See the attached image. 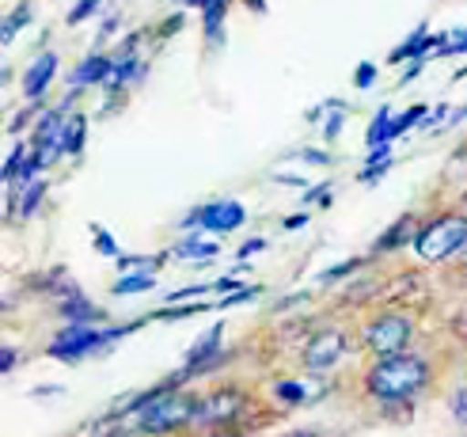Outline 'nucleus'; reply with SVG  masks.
Wrapping results in <instances>:
<instances>
[{
  "instance_id": "dca6fc26",
  "label": "nucleus",
  "mask_w": 467,
  "mask_h": 437,
  "mask_svg": "<svg viewBox=\"0 0 467 437\" xmlns=\"http://www.w3.org/2000/svg\"><path fill=\"white\" fill-rule=\"evenodd\" d=\"M365 141H368V149L372 145H391V107H380L377 110V119H372Z\"/></svg>"
},
{
  "instance_id": "a19ab883",
  "label": "nucleus",
  "mask_w": 467,
  "mask_h": 437,
  "mask_svg": "<svg viewBox=\"0 0 467 437\" xmlns=\"http://www.w3.org/2000/svg\"><path fill=\"white\" fill-rule=\"evenodd\" d=\"M0 312H5V305H0Z\"/></svg>"
},
{
  "instance_id": "7ed1b4c3",
  "label": "nucleus",
  "mask_w": 467,
  "mask_h": 437,
  "mask_svg": "<svg viewBox=\"0 0 467 437\" xmlns=\"http://www.w3.org/2000/svg\"><path fill=\"white\" fill-rule=\"evenodd\" d=\"M460 247H467V221L463 217H437V221H430L426 228L414 233V251L426 263L449 259Z\"/></svg>"
},
{
  "instance_id": "f257e3e1",
  "label": "nucleus",
  "mask_w": 467,
  "mask_h": 437,
  "mask_svg": "<svg viewBox=\"0 0 467 437\" xmlns=\"http://www.w3.org/2000/svg\"><path fill=\"white\" fill-rule=\"evenodd\" d=\"M426 380H430V369L422 358L391 354V358H380L377 369L368 373V392L384 403H403L414 392H422Z\"/></svg>"
},
{
  "instance_id": "bb28decb",
  "label": "nucleus",
  "mask_w": 467,
  "mask_h": 437,
  "mask_svg": "<svg viewBox=\"0 0 467 437\" xmlns=\"http://www.w3.org/2000/svg\"><path fill=\"white\" fill-rule=\"evenodd\" d=\"M99 5H103V0H77V8L68 12V23L77 27V23H84L88 16H96V8H99Z\"/></svg>"
},
{
  "instance_id": "9b49d317",
  "label": "nucleus",
  "mask_w": 467,
  "mask_h": 437,
  "mask_svg": "<svg viewBox=\"0 0 467 437\" xmlns=\"http://www.w3.org/2000/svg\"><path fill=\"white\" fill-rule=\"evenodd\" d=\"M61 316H65V319H73V324H96V319H103V308H99V305H91L80 289H73V293H65Z\"/></svg>"
},
{
  "instance_id": "7c9ffc66",
  "label": "nucleus",
  "mask_w": 467,
  "mask_h": 437,
  "mask_svg": "<svg viewBox=\"0 0 467 437\" xmlns=\"http://www.w3.org/2000/svg\"><path fill=\"white\" fill-rule=\"evenodd\" d=\"M452 415H456V422H463V426H467V384H463L460 392L452 396Z\"/></svg>"
},
{
  "instance_id": "412c9836",
  "label": "nucleus",
  "mask_w": 467,
  "mask_h": 437,
  "mask_svg": "<svg viewBox=\"0 0 467 437\" xmlns=\"http://www.w3.org/2000/svg\"><path fill=\"white\" fill-rule=\"evenodd\" d=\"M27 145H16L12 149V156L5 160V168H0V182H16L19 179V172H23V164H27Z\"/></svg>"
},
{
  "instance_id": "393cba45",
  "label": "nucleus",
  "mask_w": 467,
  "mask_h": 437,
  "mask_svg": "<svg viewBox=\"0 0 467 437\" xmlns=\"http://www.w3.org/2000/svg\"><path fill=\"white\" fill-rule=\"evenodd\" d=\"M163 259H145V255H130V259H119V266L130 274V270H141V274H152Z\"/></svg>"
},
{
  "instance_id": "f704fd0d",
  "label": "nucleus",
  "mask_w": 467,
  "mask_h": 437,
  "mask_svg": "<svg viewBox=\"0 0 467 437\" xmlns=\"http://www.w3.org/2000/svg\"><path fill=\"white\" fill-rule=\"evenodd\" d=\"M16 361H19V358H16V350H5V347H0V373H8Z\"/></svg>"
},
{
  "instance_id": "72a5a7b5",
  "label": "nucleus",
  "mask_w": 467,
  "mask_h": 437,
  "mask_svg": "<svg viewBox=\"0 0 467 437\" xmlns=\"http://www.w3.org/2000/svg\"><path fill=\"white\" fill-rule=\"evenodd\" d=\"M327 198H331V187H327V182H323V187L308 191V198H305V202H319V205H327Z\"/></svg>"
},
{
  "instance_id": "f3484780",
  "label": "nucleus",
  "mask_w": 467,
  "mask_h": 437,
  "mask_svg": "<svg viewBox=\"0 0 467 437\" xmlns=\"http://www.w3.org/2000/svg\"><path fill=\"white\" fill-rule=\"evenodd\" d=\"M175 255H182V259H213V255H217V244H213V240L186 236V240L175 247Z\"/></svg>"
},
{
  "instance_id": "a211bd4d",
  "label": "nucleus",
  "mask_w": 467,
  "mask_h": 437,
  "mask_svg": "<svg viewBox=\"0 0 467 437\" xmlns=\"http://www.w3.org/2000/svg\"><path fill=\"white\" fill-rule=\"evenodd\" d=\"M27 23H31V8H27V5H19V8H16L8 19H0V42L8 46V42H12V38L23 31V27H27Z\"/></svg>"
},
{
  "instance_id": "6e6552de",
  "label": "nucleus",
  "mask_w": 467,
  "mask_h": 437,
  "mask_svg": "<svg viewBox=\"0 0 467 437\" xmlns=\"http://www.w3.org/2000/svg\"><path fill=\"white\" fill-rule=\"evenodd\" d=\"M342 354H346L342 331H319L305 347V365H308V369H316V373H323V369H331V365H338Z\"/></svg>"
},
{
  "instance_id": "b1692460",
  "label": "nucleus",
  "mask_w": 467,
  "mask_h": 437,
  "mask_svg": "<svg viewBox=\"0 0 467 437\" xmlns=\"http://www.w3.org/2000/svg\"><path fill=\"white\" fill-rule=\"evenodd\" d=\"M437 54H467V31H449V35H441Z\"/></svg>"
},
{
  "instance_id": "20e7f679",
  "label": "nucleus",
  "mask_w": 467,
  "mask_h": 437,
  "mask_svg": "<svg viewBox=\"0 0 467 437\" xmlns=\"http://www.w3.org/2000/svg\"><path fill=\"white\" fill-rule=\"evenodd\" d=\"M194 411H198V400L179 396L171 388V392H163L160 400H152L145 411H137V430L141 433H171L179 426H191Z\"/></svg>"
},
{
  "instance_id": "ea45409f",
  "label": "nucleus",
  "mask_w": 467,
  "mask_h": 437,
  "mask_svg": "<svg viewBox=\"0 0 467 437\" xmlns=\"http://www.w3.org/2000/svg\"><path fill=\"white\" fill-rule=\"evenodd\" d=\"M221 437H236V433H221Z\"/></svg>"
},
{
  "instance_id": "9d476101",
  "label": "nucleus",
  "mask_w": 467,
  "mask_h": 437,
  "mask_svg": "<svg viewBox=\"0 0 467 437\" xmlns=\"http://www.w3.org/2000/svg\"><path fill=\"white\" fill-rule=\"evenodd\" d=\"M110 73H114V57H107V54H91V57H84V61L73 68V77H68V84H73V88L107 84V80H110Z\"/></svg>"
},
{
  "instance_id": "4468645a",
  "label": "nucleus",
  "mask_w": 467,
  "mask_h": 437,
  "mask_svg": "<svg viewBox=\"0 0 467 437\" xmlns=\"http://www.w3.org/2000/svg\"><path fill=\"white\" fill-rule=\"evenodd\" d=\"M224 12H228V0H221V5H209V8H202V23H205V38L213 42V46H221L224 42Z\"/></svg>"
},
{
  "instance_id": "1a4fd4ad",
  "label": "nucleus",
  "mask_w": 467,
  "mask_h": 437,
  "mask_svg": "<svg viewBox=\"0 0 467 437\" xmlns=\"http://www.w3.org/2000/svg\"><path fill=\"white\" fill-rule=\"evenodd\" d=\"M54 77H57V54L35 57V65L23 73V96H27V99H42Z\"/></svg>"
},
{
  "instance_id": "6ab92c4d",
  "label": "nucleus",
  "mask_w": 467,
  "mask_h": 437,
  "mask_svg": "<svg viewBox=\"0 0 467 437\" xmlns=\"http://www.w3.org/2000/svg\"><path fill=\"white\" fill-rule=\"evenodd\" d=\"M145 289H152V274H141V270H130L126 278H119V282H114V293H119V297H130V293H145Z\"/></svg>"
},
{
  "instance_id": "aec40b11",
  "label": "nucleus",
  "mask_w": 467,
  "mask_h": 437,
  "mask_svg": "<svg viewBox=\"0 0 467 437\" xmlns=\"http://www.w3.org/2000/svg\"><path fill=\"white\" fill-rule=\"evenodd\" d=\"M42 198H46V179H31V182H27V194H23V202L16 205V213H19V217H31V213L38 210Z\"/></svg>"
},
{
  "instance_id": "58836bf2",
  "label": "nucleus",
  "mask_w": 467,
  "mask_h": 437,
  "mask_svg": "<svg viewBox=\"0 0 467 437\" xmlns=\"http://www.w3.org/2000/svg\"><path fill=\"white\" fill-rule=\"evenodd\" d=\"M247 5H251L254 12H263V8H266V5H263V0H247Z\"/></svg>"
},
{
  "instance_id": "473e14b6",
  "label": "nucleus",
  "mask_w": 467,
  "mask_h": 437,
  "mask_svg": "<svg viewBox=\"0 0 467 437\" xmlns=\"http://www.w3.org/2000/svg\"><path fill=\"white\" fill-rule=\"evenodd\" d=\"M300 160H308V164H327V160H331V156H327V152H316V149H305V152H296Z\"/></svg>"
},
{
  "instance_id": "f8f14e48",
  "label": "nucleus",
  "mask_w": 467,
  "mask_h": 437,
  "mask_svg": "<svg viewBox=\"0 0 467 437\" xmlns=\"http://www.w3.org/2000/svg\"><path fill=\"white\" fill-rule=\"evenodd\" d=\"M441 46V35H430L426 27H418L400 50H391V61H418V57H426V50H437Z\"/></svg>"
},
{
  "instance_id": "c9c22d12",
  "label": "nucleus",
  "mask_w": 467,
  "mask_h": 437,
  "mask_svg": "<svg viewBox=\"0 0 467 437\" xmlns=\"http://www.w3.org/2000/svg\"><path fill=\"white\" fill-rule=\"evenodd\" d=\"M263 247H266L263 240H251V244H244V247H240V259H247V255H254V251H263Z\"/></svg>"
},
{
  "instance_id": "a878e982",
  "label": "nucleus",
  "mask_w": 467,
  "mask_h": 437,
  "mask_svg": "<svg viewBox=\"0 0 467 437\" xmlns=\"http://www.w3.org/2000/svg\"><path fill=\"white\" fill-rule=\"evenodd\" d=\"M274 392H277V400H285V403H300V400H305V388H300L296 380H282Z\"/></svg>"
},
{
  "instance_id": "ddd939ff",
  "label": "nucleus",
  "mask_w": 467,
  "mask_h": 437,
  "mask_svg": "<svg viewBox=\"0 0 467 437\" xmlns=\"http://www.w3.org/2000/svg\"><path fill=\"white\" fill-rule=\"evenodd\" d=\"M84 137H88V119L84 114H73V119L65 114V122H61V152L65 156H80L84 152Z\"/></svg>"
},
{
  "instance_id": "4c0bfd02",
  "label": "nucleus",
  "mask_w": 467,
  "mask_h": 437,
  "mask_svg": "<svg viewBox=\"0 0 467 437\" xmlns=\"http://www.w3.org/2000/svg\"><path fill=\"white\" fill-rule=\"evenodd\" d=\"M305 221H308L305 213H300V217H289V221H285V228H300V224H305Z\"/></svg>"
},
{
  "instance_id": "e433bc0d",
  "label": "nucleus",
  "mask_w": 467,
  "mask_h": 437,
  "mask_svg": "<svg viewBox=\"0 0 467 437\" xmlns=\"http://www.w3.org/2000/svg\"><path fill=\"white\" fill-rule=\"evenodd\" d=\"M186 8H209V5H221V0H179Z\"/></svg>"
},
{
  "instance_id": "2eb2a0df",
  "label": "nucleus",
  "mask_w": 467,
  "mask_h": 437,
  "mask_svg": "<svg viewBox=\"0 0 467 437\" xmlns=\"http://www.w3.org/2000/svg\"><path fill=\"white\" fill-rule=\"evenodd\" d=\"M137 77H141V61H137L133 54L130 57H119V61H114V73H110V88H126V84H133Z\"/></svg>"
},
{
  "instance_id": "423d86ee",
  "label": "nucleus",
  "mask_w": 467,
  "mask_h": 437,
  "mask_svg": "<svg viewBox=\"0 0 467 437\" xmlns=\"http://www.w3.org/2000/svg\"><path fill=\"white\" fill-rule=\"evenodd\" d=\"M240 411H244V396L236 388H221V392L198 400L194 426H228L232 419H240Z\"/></svg>"
},
{
  "instance_id": "f03ea898",
  "label": "nucleus",
  "mask_w": 467,
  "mask_h": 437,
  "mask_svg": "<svg viewBox=\"0 0 467 437\" xmlns=\"http://www.w3.org/2000/svg\"><path fill=\"white\" fill-rule=\"evenodd\" d=\"M145 319H137V324H130V328H110V331H99V328H91V324H68L57 331V338H54V347H50V358H57V361H80V358H88V354H96V350H107L114 338H122V335H130V331H137Z\"/></svg>"
},
{
  "instance_id": "5701e85b",
  "label": "nucleus",
  "mask_w": 467,
  "mask_h": 437,
  "mask_svg": "<svg viewBox=\"0 0 467 437\" xmlns=\"http://www.w3.org/2000/svg\"><path fill=\"white\" fill-rule=\"evenodd\" d=\"M410 228H414V221H410V217H403V221L395 224V228H388V236H384V240H377V247H380V251H388V247H400V244L407 240Z\"/></svg>"
},
{
  "instance_id": "cd10ccee",
  "label": "nucleus",
  "mask_w": 467,
  "mask_h": 437,
  "mask_svg": "<svg viewBox=\"0 0 467 437\" xmlns=\"http://www.w3.org/2000/svg\"><path fill=\"white\" fill-rule=\"evenodd\" d=\"M91 233H96V251H103V255H119V244H114V236L107 233V228L91 224Z\"/></svg>"
},
{
  "instance_id": "4be33fe9",
  "label": "nucleus",
  "mask_w": 467,
  "mask_h": 437,
  "mask_svg": "<svg viewBox=\"0 0 467 437\" xmlns=\"http://www.w3.org/2000/svg\"><path fill=\"white\" fill-rule=\"evenodd\" d=\"M418 122H426V107H410V110L400 114V119H391V141H395V137H403Z\"/></svg>"
},
{
  "instance_id": "2f4dec72",
  "label": "nucleus",
  "mask_w": 467,
  "mask_h": 437,
  "mask_svg": "<svg viewBox=\"0 0 467 437\" xmlns=\"http://www.w3.org/2000/svg\"><path fill=\"white\" fill-rule=\"evenodd\" d=\"M358 266H361V259H349V263H342V266H335V270H323V282H335V278H342V274L358 270Z\"/></svg>"
},
{
  "instance_id": "c85d7f7f",
  "label": "nucleus",
  "mask_w": 467,
  "mask_h": 437,
  "mask_svg": "<svg viewBox=\"0 0 467 437\" xmlns=\"http://www.w3.org/2000/svg\"><path fill=\"white\" fill-rule=\"evenodd\" d=\"M354 84H358V88H372V84H377V65H372V61H361V65H358V73H354Z\"/></svg>"
},
{
  "instance_id": "0eeeda50",
  "label": "nucleus",
  "mask_w": 467,
  "mask_h": 437,
  "mask_svg": "<svg viewBox=\"0 0 467 437\" xmlns=\"http://www.w3.org/2000/svg\"><path fill=\"white\" fill-rule=\"evenodd\" d=\"M365 342L380 358H391V354H403V347L410 342V324L403 316H380L377 324L365 331Z\"/></svg>"
},
{
  "instance_id": "39448f33",
  "label": "nucleus",
  "mask_w": 467,
  "mask_h": 437,
  "mask_svg": "<svg viewBox=\"0 0 467 437\" xmlns=\"http://www.w3.org/2000/svg\"><path fill=\"white\" fill-rule=\"evenodd\" d=\"M247 221V210L240 202H209V205H202V210H194V213H186V228H205V233H232V228H240Z\"/></svg>"
},
{
  "instance_id": "c756f323",
  "label": "nucleus",
  "mask_w": 467,
  "mask_h": 437,
  "mask_svg": "<svg viewBox=\"0 0 467 437\" xmlns=\"http://www.w3.org/2000/svg\"><path fill=\"white\" fill-rule=\"evenodd\" d=\"M342 122H346V110L335 107V114H331V119H327V126H323V137H327V141H335V137L342 133Z\"/></svg>"
}]
</instances>
